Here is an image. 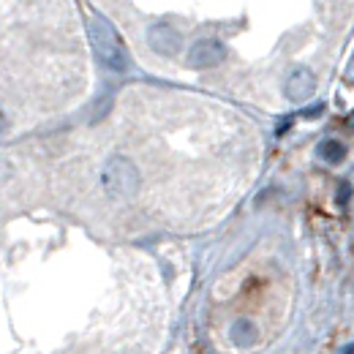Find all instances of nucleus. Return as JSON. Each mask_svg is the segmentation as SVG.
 <instances>
[{"label":"nucleus","instance_id":"obj_8","mask_svg":"<svg viewBox=\"0 0 354 354\" xmlns=\"http://www.w3.org/2000/svg\"><path fill=\"white\" fill-rule=\"evenodd\" d=\"M352 199V185L349 183H341L338 185V205H346Z\"/></svg>","mask_w":354,"mask_h":354},{"label":"nucleus","instance_id":"obj_6","mask_svg":"<svg viewBox=\"0 0 354 354\" xmlns=\"http://www.w3.org/2000/svg\"><path fill=\"white\" fill-rule=\"evenodd\" d=\"M232 341H234L237 346H251V344H257V324H254L251 319H237V322L232 324Z\"/></svg>","mask_w":354,"mask_h":354},{"label":"nucleus","instance_id":"obj_1","mask_svg":"<svg viewBox=\"0 0 354 354\" xmlns=\"http://www.w3.org/2000/svg\"><path fill=\"white\" fill-rule=\"evenodd\" d=\"M90 44H93L98 60L106 68H112V71H126L129 68V52H126V46H123L118 30L112 28L109 19H104V17L90 19Z\"/></svg>","mask_w":354,"mask_h":354},{"label":"nucleus","instance_id":"obj_5","mask_svg":"<svg viewBox=\"0 0 354 354\" xmlns=\"http://www.w3.org/2000/svg\"><path fill=\"white\" fill-rule=\"evenodd\" d=\"M313 90H316V77L310 74L308 68H295L292 74H289V80H286V95L292 98V101H306L313 95Z\"/></svg>","mask_w":354,"mask_h":354},{"label":"nucleus","instance_id":"obj_4","mask_svg":"<svg viewBox=\"0 0 354 354\" xmlns=\"http://www.w3.org/2000/svg\"><path fill=\"white\" fill-rule=\"evenodd\" d=\"M147 41H150V46L158 55H164V57L180 52V36H177L175 28H169V25H153L147 30Z\"/></svg>","mask_w":354,"mask_h":354},{"label":"nucleus","instance_id":"obj_3","mask_svg":"<svg viewBox=\"0 0 354 354\" xmlns=\"http://www.w3.org/2000/svg\"><path fill=\"white\" fill-rule=\"evenodd\" d=\"M226 57V46L218 39H199L188 52V66L191 68H213L223 63Z\"/></svg>","mask_w":354,"mask_h":354},{"label":"nucleus","instance_id":"obj_9","mask_svg":"<svg viewBox=\"0 0 354 354\" xmlns=\"http://www.w3.org/2000/svg\"><path fill=\"white\" fill-rule=\"evenodd\" d=\"M349 129H354V112L349 115Z\"/></svg>","mask_w":354,"mask_h":354},{"label":"nucleus","instance_id":"obj_7","mask_svg":"<svg viewBox=\"0 0 354 354\" xmlns=\"http://www.w3.org/2000/svg\"><path fill=\"white\" fill-rule=\"evenodd\" d=\"M319 156H322V161H327V164H341L344 156H346V147H344L341 142H335V139H327V142L319 145Z\"/></svg>","mask_w":354,"mask_h":354},{"label":"nucleus","instance_id":"obj_2","mask_svg":"<svg viewBox=\"0 0 354 354\" xmlns=\"http://www.w3.org/2000/svg\"><path fill=\"white\" fill-rule=\"evenodd\" d=\"M101 185L106 191V196L123 202V199H131L139 188V172L136 167L129 164L126 158H109L101 169Z\"/></svg>","mask_w":354,"mask_h":354}]
</instances>
